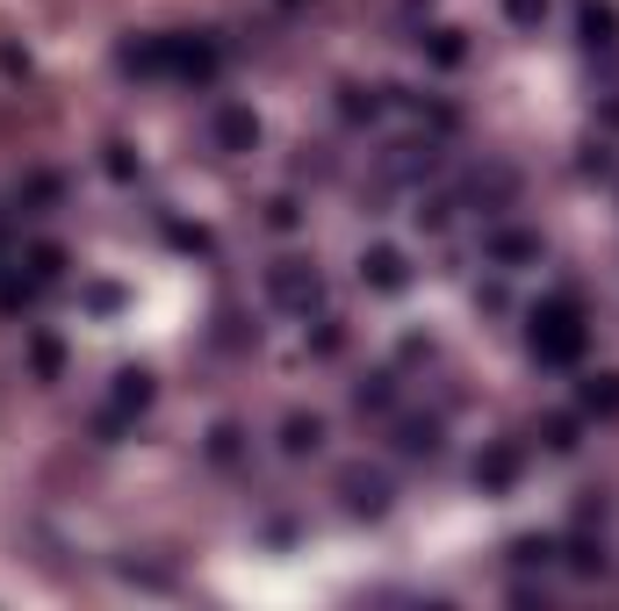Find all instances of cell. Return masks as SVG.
I'll return each instance as SVG.
<instances>
[{"instance_id": "1", "label": "cell", "mask_w": 619, "mask_h": 611, "mask_svg": "<svg viewBox=\"0 0 619 611\" xmlns=\"http://www.w3.org/2000/svg\"><path fill=\"white\" fill-rule=\"evenodd\" d=\"M533 353L555 360V367H569V360L583 353V317H577V302L555 296V302H540V310H533Z\"/></svg>"}, {"instance_id": "2", "label": "cell", "mask_w": 619, "mask_h": 611, "mask_svg": "<svg viewBox=\"0 0 619 611\" xmlns=\"http://www.w3.org/2000/svg\"><path fill=\"white\" fill-rule=\"evenodd\" d=\"M267 296H274L281 310H317V302H325V273L303 267V259H274V267H267Z\"/></svg>"}, {"instance_id": "3", "label": "cell", "mask_w": 619, "mask_h": 611, "mask_svg": "<svg viewBox=\"0 0 619 611\" xmlns=\"http://www.w3.org/2000/svg\"><path fill=\"white\" fill-rule=\"evenodd\" d=\"M360 281H368L375 296H397V288H411V259H403L397 244H368V252H360Z\"/></svg>"}, {"instance_id": "4", "label": "cell", "mask_w": 619, "mask_h": 611, "mask_svg": "<svg viewBox=\"0 0 619 611\" xmlns=\"http://www.w3.org/2000/svg\"><path fill=\"white\" fill-rule=\"evenodd\" d=\"M482 259H490V267H533V259H540V238L533 231H511V223H505V231H490V238H482Z\"/></svg>"}, {"instance_id": "5", "label": "cell", "mask_w": 619, "mask_h": 611, "mask_svg": "<svg viewBox=\"0 0 619 611\" xmlns=\"http://www.w3.org/2000/svg\"><path fill=\"white\" fill-rule=\"evenodd\" d=\"M339 497H346V511H353V518H382V511H389V482L368 475V468L339 475Z\"/></svg>"}, {"instance_id": "6", "label": "cell", "mask_w": 619, "mask_h": 611, "mask_svg": "<svg viewBox=\"0 0 619 611\" xmlns=\"http://www.w3.org/2000/svg\"><path fill=\"white\" fill-rule=\"evenodd\" d=\"M577 29H583V43H591V51H612V43H619V8H612V0H583Z\"/></svg>"}, {"instance_id": "7", "label": "cell", "mask_w": 619, "mask_h": 611, "mask_svg": "<svg viewBox=\"0 0 619 611\" xmlns=\"http://www.w3.org/2000/svg\"><path fill=\"white\" fill-rule=\"evenodd\" d=\"M209 130H217L223 151H252V144H260V116H252V109H217Z\"/></svg>"}, {"instance_id": "8", "label": "cell", "mask_w": 619, "mask_h": 611, "mask_svg": "<svg viewBox=\"0 0 619 611\" xmlns=\"http://www.w3.org/2000/svg\"><path fill=\"white\" fill-rule=\"evenodd\" d=\"M440 166V144H397V159H382V180H418Z\"/></svg>"}, {"instance_id": "9", "label": "cell", "mask_w": 619, "mask_h": 611, "mask_svg": "<svg viewBox=\"0 0 619 611\" xmlns=\"http://www.w3.org/2000/svg\"><path fill=\"white\" fill-rule=\"evenodd\" d=\"M562 561H569L577 575H606V540H598V532H569Z\"/></svg>"}, {"instance_id": "10", "label": "cell", "mask_w": 619, "mask_h": 611, "mask_svg": "<svg viewBox=\"0 0 619 611\" xmlns=\"http://www.w3.org/2000/svg\"><path fill=\"white\" fill-rule=\"evenodd\" d=\"M583 410L591 418H619V374H583Z\"/></svg>"}, {"instance_id": "11", "label": "cell", "mask_w": 619, "mask_h": 611, "mask_svg": "<svg viewBox=\"0 0 619 611\" xmlns=\"http://www.w3.org/2000/svg\"><path fill=\"white\" fill-rule=\"evenodd\" d=\"M397 453H440V424L432 418H403L397 424Z\"/></svg>"}, {"instance_id": "12", "label": "cell", "mask_w": 619, "mask_h": 611, "mask_svg": "<svg viewBox=\"0 0 619 611\" xmlns=\"http://www.w3.org/2000/svg\"><path fill=\"white\" fill-rule=\"evenodd\" d=\"M325 447V418H289L281 424V453H317Z\"/></svg>"}, {"instance_id": "13", "label": "cell", "mask_w": 619, "mask_h": 611, "mask_svg": "<svg viewBox=\"0 0 619 611\" xmlns=\"http://www.w3.org/2000/svg\"><path fill=\"white\" fill-rule=\"evenodd\" d=\"M511 475H519V453H511V447H497V453H482V461H476V482L482 489H505Z\"/></svg>"}, {"instance_id": "14", "label": "cell", "mask_w": 619, "mask_h": 611, "mask_svg": "<svg viewBox=\"0 0 619 611\" xmlns=\"http://www.w3.org/2000/svg\"><path fill=\"white\" fill-rule=\"evenodd\" d=\"M116 403L144 410V403H152V374H144V367H123V374H116Z\"/></svg>"}, {"instance_id": "15", "label": "cell", "mask_w": 619, "mask_h": 611, "mask_svg": "<svg viewBox=\"0 0 619 611\" xmlns=\"http://www.w3.org/2000/svg\"><path fill=\"white\" fill-rule=\"evenodd\" d=\"M353 403H360V410H389V403H397V374H368V381L353 389Z\"/></svg>"}, {"instance_id": "16", "label": "cell", "mask_w": 619, "mask_h": 611, "mask_svg": "<svg viewBox=\"0 0 619 611\" xmlns=\"http://www.w3.org/2000/svg\"><path fill=\"white\" fill-rule=\"evenodd\" d=\"M511 561H519V569H548V561H555V540H511Z\"/></svg>"}, {"instance_id": "17", "label": "cell", "mask_w": 619, "mask_h": 611, "mask_svg": "<svg viewBox=\"0 0 619 611\" xmlns=\"http://www.w3.org/2000/svg\"><path fill=\"white\" fill-rule=\"evenodd\" d=\"M426 51H432V66H461V37H455V29H432Z\"/></svg>"}, {"instance_id": "18", "label": "cell", "mask_w": 619, "mask_h": 611, "mask_svg": "<svg viewBox=\"0 0 619 611\" xmlns=\"http://www.w3.org/2000/svg\"><path fill=\"white\" fill-rule=\"evenodd\" d=\"M505 14L519 29H540V22H548V0H505Z\"/></svg>"}, {"instance_id": "19", "label": "cell", "mask_w": 619, "mask_h": 611, "mask_svg": "<svg viewBox=\"0 0 619 611\" xmlns=\"http://www.w3.org/2000/svg\"><path fill=\"white\" fill-rule=\"evenodd\" d=\"M29 267H37V281H58V267H66V252H58V244H37V252H29Z\"/></svg>"}, {"instance_id": "20", "label": "cell", "mask_w": 619, "mask_h": 611, "mask_svg": "<svg viewBox=\"0 0 619 611\" xmlns=\"http://www.w3.org/2000/svg\"><path fill=\"white\" fill-rule=\"evenodd\" d=\"M548 447L569 453V447H577V424H569V418H548Z\"/></svg>"}, {"instance_id": "21", "label": "cell", "mask_w": 619, "mask_h": 611, "mask_svg": "<svg viewBox=\"0 0 619 611\" xmlns=\"http://www.w3.org/2000/svg\"><path fill=\"white\" fill-rule=\"evenodd\" d=\"M267 223H274V231H296V202H289V194H281V202H267Z\"/></svg>"}, {"instance_id": "22", "label": "cell", "mask_w": 619, "mask_h": 611, "mask_svg": "<svg viewBox=\"0 0 619 611\" xmlns=\"http://www.w3.org/2000/svg\"><path fill=\"white\" fill-rule=\"evenodd\" d=\"M209 453H217V461H231V453H238V432H231V424H217V432H209Z\"/></svg>"}, {"instance_id": "23", "label": "cell", "mask_w": 619, "mask_h": 611, "mask_svg": "<svg viewBox=\"0 0 619 611\" xmlns=\"http://www.w3.org/2000/svg\"><path fill=\"white\" fill-rule=\"evenodd\" d=\"M22 188H29V194H37V202H58V180H51V173H29V180H22Z\"/></svg>"}, {"instance_id": "24", "label": "cell", "mask_w": 619, "mask_h": 611, "mask_svg": "<svg viewBox=\"0 0 619 611\" xmlns=\"http://www.w3.org/2000/svg\"><path fill=\"white\" fill-rule=\"evenodd\" d=\"M606 122H612V130H619V101H606Z\"/></svg>"}]
</instances>
